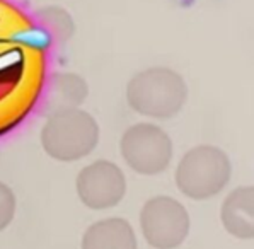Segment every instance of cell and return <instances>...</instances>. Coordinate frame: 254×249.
Instances as JSON below:
<instances>
[{
	"label": "cell",
	"instance_id": "1",
	"mask_svg": "<svg viewBox=\"0 0 254 249\" xmlns=\"http://www.w3.org/2000/svg\"><path fill=\"white\" fill-rule=\"evenodd\" d=\"M52 38L14 0H0V137L38 108L48 80Z\"/></svg>",
	"mask_w": 254,
	"mask_h": 249
},
{
	"label": "cell",
	"instance_id": "2",
	"mask_svg": "<svg viewBox=\"0 0 254 249\" xmlns=\"http://www.w3.org/2000/svg\"><path fill=\"white\" fill-rule=\"evenodd\" d=\"M186 99V80L169 67L142 70L127 85V101L130 108L147 118H173L185 108Z\"/></svg>",
	"mask_w": 254,
	"mask_h": 249
},
{
	"label": "cell",
	"instance_id": "3",
	"mask_svg": "<svg viewBox=\"0 0 254 249\" xmlns=\"http://www.w3.org/2000/svg\"><path fill=\"white\" fill-rule=\"evenodd\" d=\"M43 150L55 161L75 162L94 152L99 143V124L84 110H68L48 116L41 128Z\"/></svg>",
	"mask_w": 254,
	"mask_h": 249
},
{
	"label": "cell",
	"instance_id": "4",
	"mask_svg": "<svg viewBox=\"0 0 254 249\" xmlns=\"http://www.w3.org/2000/svg\"><path fill=\"white\" fill-rule=\"evenodd\" d=\"M232 176L229 155L213 145H198L183 155L176 167V185L191 200H208L224 191Z\"/></svg>",
	"mask_w": 254,
	"mask_h": 249
},
{
	"label": "cell",
	"instance_id": "5",
	"mask_svg": "<svg viewBox=\"0 0 254 249\" xmlns=\"http://www.w3.org/2000/svg\"><path fill=\"white\" fill-rule=\"evenodd\" d=\"M121 155L130 169L142 176H155L173 161V140L154 123H136L123 133Z\"/></svg>",
	"mask_w": 254,
	"mask_h": 249
},
{
	"label": "cell",
	"instance_id": "6",
	"mask_svg": "<svg viewBox=\"0 0 254 249\" xmlns=\"http://www.w3.org/2000/svg\"><path fill=\"white\" fill-rule=\"evenodd\" d=\"M140 227L145 241L155 249H176L190 232V215L173 196H154L140 212Z\"/></svg>",
	"mask_w": 254,
	"mask_h": 249
},
{
	"label": "cell",
	"instance_id": "7",
	"mask_svg": "<svg viewBox=\"0 0 254 249\" xmlns=\"http://www.w3.org/2000/svg\"><path fill=\"white\" fill-rule=\"evenodd\" d=\"M80 201L91 210L113 208L127 193L125 173L109 161H96L85 166L75 181Z\"/></svg>",
	"mask_w": 254,
	"mask_h": 249
},
{
	"label": "cell",
	"instance_id": "8",
	"mask_svg": "<svg viewBox=\"0 0 254 249\" xmlns=\"http://www.w3.org/2000/svg\"><path fill=\"white\" fill-rule=\"evenodd\" d=\"M89 96V85L79 73L57 72L48 77L38 108L41 115L52 116L62 111L77 110Z\"/></svg>",
	"mask_w": 254,
	"mask_h": 249
},
{
	"label": "cell",
	"instance_id": "9",
	"mask_svg": "<svg viewBox=\"0 0 254 249\" xmlns=\"http://www.w3.org/2000/svg\"><path fill=\"white\" fill-rule=\"evenodd\" d=\"M220 220L225 231L237 239L254 237V189L241 186L229 193L220 208Z\"/></svg>",
	"mask_w": 254,
	"mask_h": 249
},
{
	"label": "cell",
	"instance_id": "10",
	"mask_svg": "<svg viewBox=\"0 0 254 249\" xmlns=\"http://www.w3.org/2000/svg\"><path fill=\"white\" fill-rule=\"evenodd\" d=\"M82 249H138L130 222L111 217L92 224L82 237Z\"/></svg>",
	"mask_w": 254,
	"mask_h": 249
},
{
	"label": "cell",
	"instance_id": "11",
	"mask_svg": "<svg viewBox=\"0 0 254 249\" xmlns=\"http://www.w3.org/2000/svg\"><path fill=\"white\" fill-rule=\"evenodd\" d=\"M34 17L43 26V29L48 33L52 41L65 43L75 33V24H73L72 15L65 9H62V7L57 5L43 7V9H38L34 12Z\"/></svg>",
	"mask_w": 254,
	"mask_h": 249
},
{
	"label": "cell",
	"instance_id": "12",
	"mask_svg": "<svg viewBox=\"0 0 254 249\" xmlns=\"http://www.w3.org/2000/svg\"><path fill=\"white\" fill-rule=\"evenodd\" d=\"M15 215V194L5 183L0 181V232L9 227Z\"/></svg>",
	"mask_w": 254,
	"mask_h": 249
}]
</instances>
